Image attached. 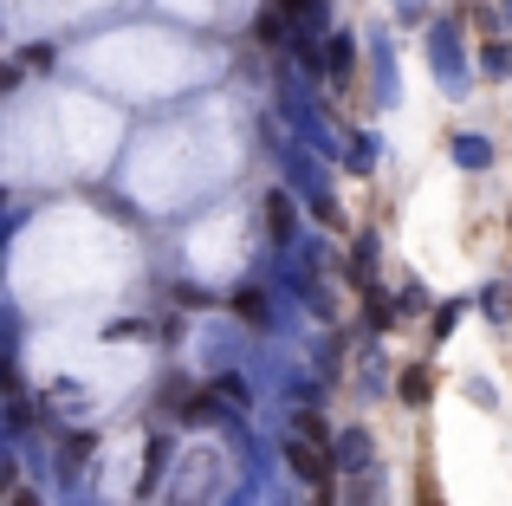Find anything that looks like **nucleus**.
Masks as SVG:
<instances>
[{
  "instance_id": "12",
  "label": "nucleus",
  "mask_w": 512,
  "mask_h": 506,
  "mask_svg": "<svg viewBox=\"0 0 512 506\" xmlns=\"http://www.w3.org/2000/svg\"><path fill=\"white\" fill-rule=\"evenodd\" d=\"M65 506H98V500H91V494H72V500H65Z\"/></svg>"
},
{
  "instance_id": "4",
  "label": "nucleus",
  "mask_w": 512,
  "mask_h": 506,
  "mask_svg": "<svg viewBox=\"0 0 512 506\" xmlns=\"http://www.w3.org/2000/svg\"><path fill=\"white\" fill-rule=\"evenodd\" d=\"M169 468H175V442H169V435L163 429H150V468H143V494H156V487H163L169 481Z\"/></svg>"
},
{
  "instance_id": "1",
  "label": "nucleus",
  "mask_w": 512,
  "mask_h": 506,
  "mask_svg": "<svg viewBox=\"0 0 512 506\" xmlns=\"http://www.w3.org/2000/svg\"><path fill=\"white\" fill-rule=\"evenodd\" d=\"M214 487H221V455L214 448L182 455V468H169V481H163V506H208Z\"/></svg>"
},
{
  "instance_id": "13",
  "label": "nucleus",
  "mask_w": 512,
  "mask_h": 506,
  "mask_svg": "<svg viewBox=\"0 0 512 506\" xmlns=\"http://www.w3.org/2000/svg\"><path fill=\"white\" fill-rule=\"evenodd\" d=\"M13 85V65H0V91H7Z\"/></svg>"
},
{
  "instance_id": "11",
  "label": "nucleus",
  "mask_w": 512,
  "mask_h": 506,
  "mask_svg": "<svg viewBox=\"0 0 512 506\" xmlns=\"http://www.w3.org/2000/svg\"><path fill=\"white\" fill-rule=\"evenodd\" d=\"M13 506H46V500H39V494H26V487H20V494H13Z\"/></svg>"
},
{
  "instance_id": "8",
  "label": "nucleus",
  "mask_w": 512,
  "mask_h": 506,
  "mask_svg": "<svg viewBox=\"0 0 512 506\" xmlns=\"http://www.w3.org/2000/svg\"><path fill=\"white\" fill-rule=\"evenodd\" d=\"M266 221H273V234H279V241L292 234V208H286V195H266Z\"/></svg>"
},
{
  "instance_id": "6",
  "label": "nucleus",
  "mask_w": 512,
  "mask_h": 506,
  "mask_svg": "<svg viewBox=\"0 0 512 506\" xmlns=\"http://www.w3.org/2000/svg\"><path fill=\"white\" fill-rule=\"evenodd\" d=\"M234 305H240V318H247V325H273V299H266L260 286H247Z\"/></svg>"
},
{
  "instance_id": "5",
  "label": "nucleus",
  "mask_w": 512,
  "mask_h": 506,
  "mask_svg": "<svg viewBox=\"0 0 512 506\" xmlns=\"http://www.w3.org/2000/svg\"><path fill=\"white\" fill-rule=\"evenodd\" d=\"M331 461H338V468H370V435H363V429L338 435V455H331Z\"/></svg>"
},
{
  "instance_id": "9",
  "label": "nucleus",
  "mask_w": 512,
  "mask_h": 506,
  "mask_svg": "<svg viewBox=\"0 0 512 506\" xmlns=\"http://www.w3.org/2000/svg\"><path fill=\"white\" fill-rule=\"evenodd\" d=\"M402 396H409V403H422V396H428V370H409V377H402Z\"/></svg>"
},
{
  "instance_id": "7",
  "label": "nucleus",
  "mask_w": 512,
  "mask_h": 506,
  "mask_svg": "<svg viewBox=\"0 0 512 506\" xmlns=\"http://www.w3.org/2000/svg\"><path fill=\"white\" fill-rule=\"evenodd\" d=\"M325 46H331V52H325V72H331V78H344V72H350V39L338 33V39H325Z\"/></svg>"
},
{
  "instance_id": "2",
  "label": "nucleus",
  "mask_w": 512,
  "mask_h": 506,
  "mask_svg": "<svg viewBox=\"0 0 512 506\" xmlns=\"http://www.w3.org/2000/svg\"><path fill=\"white\" fill-rule=\"evenodd\" d=\"M286 461H292V474H299V481H318V487H325V474H331V448H325V429H318V416H299V422H292V435H286Z\"/></svg>"
},
{
  "instance_id": "10",
  "label": "nucleus",
  "mask_w": 512,
  "mask_h": 506,
  "mask_svg": "<svg viewBox=\"0 0 512 506\" xmlns=\"http://www.w3.org/2000/svg\"><path fill=\"white\" fill-rule=\"evenodd\" d=\"M13 474H20V468H13V448L0 442V487H13Z\"/></svg>"
},
{
  "instance_id": "3",
  "label": "nucleus",
  "mask_w": 512,
  "mask_h": 506,
  "mask_svg": "<svg viewBox=\"0 0 512 506\" xmlns=\"http://www.w3.org/2000/svg\"><path fill=\"white\" fill-rule=\"evenodd\" d=\"M195 351H201V364H214V370H234L240 331H234V325H208V331L195 338Z\"/></svg>"
},
{
  "instance_id": "14",
  "label": "nucleus",
  "mask_w": 512,
  "mask_h": 506,
  "mask_svg": "<svg viewBox=\"0 0 512 506\" xmlns=\"http://www.w3.org/2000/svg\"><path fill=\"white\" fill-rule=\"evenodd\" d=\"M227 506H253V494H234V500H227Z\"/></svg>"
}]
</instances>
